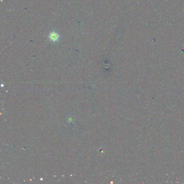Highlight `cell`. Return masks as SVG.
<instances>
[{"label":"cell","mask_w":184,"mask_h":184,"mask_svg":"<svg viewBox=\"0 0 184 184\" xmlns=\"http://www.w3.org/2000/svg\"><path fill=\"white\" fill-rule=\"evenodd\" d=\"M49 37L50 40L52 41V42H56L59 39V36L57 32L53 31L50 34Z\"/></svg>","instance_id":"obj_1"}]
</instances>
